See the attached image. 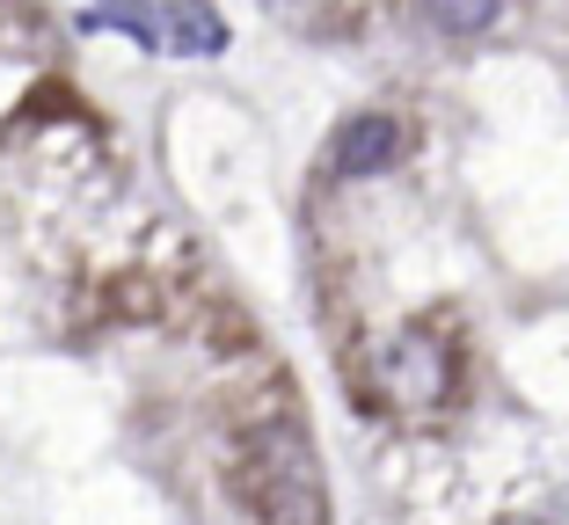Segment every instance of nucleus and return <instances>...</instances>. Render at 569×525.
Wrapping results in <instances>:
<instances>
[{"label": "nucleus", "mask_w": 569, "mask_h": 525, "mask_svg": "<svg viewBox=\"0 0 569 525\" xmlns=\"http://www.w3.org/2000/svg\"><path fill=\"white\" fill-rule=\"evenodd\" d=\"M256 496H263L270 525H329V496H321L315 438L300 424L256 431Z\"/></svg>", "instance_id": "f257e3e1"}, {"label": "nucleus", "mask_w": 569, "mask_h": 525, "mask_svg": "<svg viewBox=\"0 0 569 525\" xmlns=\"http://www.w3.org/2000/svg\"><path fill=\"white\" fill-rule=\"evenodd\" d=\"M503 0H423V16H431V30L446 37H482L489 22H497Z\"/></svg>", "instance_id": "39448f33"}, {"label": "nucleus", "mask_w": 569, "mask_h": 525, "mask_svg": "<svg viewBox=\"0 0 569 525\" xmlns=\"http://www.w3.org/2000/svg\"><path fill=\"white\" fill-rule=\"evenodd\" d=\"M387 387L402 394V402H431V394H446V351H438L431 336H402L395 351H387Z\"/></svg>", "instance_id": "20e7f679"}, {"label": "nucleus", "mask_w": 569, "mask_h": 525, "mask_svg": "<svg viewBox=\"0 0 569 525\" xmlns=\"http://www.w3.org/2000/svg\"><path fill=\"white\" fill-rule=\"evenodd\" d=\"M88 30H124L132 44L168 51V30H161V16H153V8H102V16H88Z\"/></svg>", "instance_id": "423d86ee"}, {"label": "nucleus", "mask_w": 569, "mask_h": 525, "mask_svg": "<svg viewBox=\"0 0 569 525\" xmlns=\"http://www.w3.org/2000/svg\"><path fill=\"white\" fill-rule=\"evenodd\" d=\"M402 139L409 132L387 118V110H366V118H351L343 132H336V153H329V161H336V175H351V183H358V175L395 169V161H402Z\"/></svg>", "instance_id": "f03ea898"}, {"label": "nucleus", "mask_w": 569, "mask_h": 525, "mask_svg": "<svg viewBox=\"0 0 569 525\" xmlns=\"http://www.w3.org/2000/svg\"><path fill=\"white\" fill-rule=\"evenodd\" d=\"M161 30H168V51H183V59H219V51L234 44V30H227V16H219L212 0H168Z\"/></svg>", "instance_id": "7ed1b4c3"}]
</instances>
